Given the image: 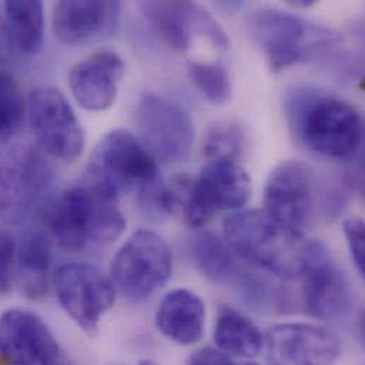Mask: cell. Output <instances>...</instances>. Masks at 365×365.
<instances>
[{"label": "cell", "mask_w": 365, "mask_h": 365, "mask_svg": "<svg viewBox=\"0 0 365 365\" xmlns=\"http://www.w3.org/2000/svg\"><path fill=\"white\" fill-rule=\"evenodd\" d=\"M223 236L239 259L280 279L300 277L316 242L283 226L264 209L229 215Z\"/></svg>", "instance_id": "cell-1"}, {"label": "cell", "mask_w": 365, "mask_h": 365, "mask_svg": "<svg viewBox=\"0 0 365 365\" xmlns=\"http://www.w3.org/2000/svg\"><path fill=\"white\" fill-rule=\"evenodd\" d=\"M118 199L113 189L88 177L67 187L48 213L50 232L58 246L81 252L115 242L127 227Z\"/></svg>", "instance_id": "cell-2"}, {"label": "cell", "mask_w": 365, "mask_h": 365, "mask_svg": "<svg viewBox=\"0 0 365 365\" xmlns=\"http://www.w3.org/2000/svg\"><path fill=\"white\" fill-rule=\"evenodd\" d=\"M287 111L294 134L316 154L349 160L360 151L364 121L350 101L317 90H297L289 97Z\"/></svg>", "instance_id": "cell-3"}, {"label": "cell", "mask_w": 365, "mask_h": 365, "mask_svg": "<svg viewBox=\"0 0 365 365\" xmlns=\"http://www.w3.org/2000/svg\"><path fill=\"white\" fill-rule=\"evenodd\" d=\"M247 29L273 71L319 58L341 41V36L333 29L276 9L252 13L247 17Z\"/></svg>", "instance_id": "cell-4"}, {"label": "cell", "mask_w": 365, "mask_h": 365, "mask_svg": "<svg viewBox=\"0 0 365 365\" xmlns=\"http://www.w3.org/2000/svg\"><path fill=\"white\" fill-rule=\"evenodd\" d=\"M173 273L167 242L153 230L135 232L117 252L111 264L115 289L131 302H144L163 289Z\"/></svg>", "instance_id": "cell-5"}, {"label": "cell", "mask_w": 365, "mask_h": 365, "mask_svg": "<svg viewBox=\"0 0 365 365\" xmlns=\"http://www.w3.org/2000/svg\"><path fill=\"white\" fill-rule=\"evenodd\" d=\"M87 177L104 183L118 196L130 190L140 192L161 178L158 160L127 130H114L100 140L90 158Z\"/></svg>", "instance_id": "cell-6"}, {"label": "cell", "mask_w": 365, "mask_h": 365, "mask_svg": "<svg viewBox=\"0 0 365 365\" xmlns=\"http://www.w3.org/2000/svg\"><path fill=\"white\" fill-rule=\"evenodd\" d=\"M250 192V177L239 160H206L200 174L190 181L181 215L190 227H200L215 213L243 207Z\"/></svg>", "instance_id": "cell-7"}, {"label": "cell", "mask_w": 365, "mask_h": 365, "mask_svg": "<svg viewBox=\"0 0 365 365\" xmlns=\"http://www.w3.org/2000/svg\"><path fill=\"white\" fill-rule=\"evenodd\" d=\"M27 118L41 150L61 161H76L84 151L86 135L71 104L54 87L34 88L27 98Z\"/></svg>", "instance_id": "cell-8"}, {"label": "cell", "mask_w": 365, "mask_h": 365, "mask_svg": "<svg viewBox=\"0 0 365 365\" xmlns=\"http://www.w3.org/2000/svg\"><path fill=\"white\" fill-rule=\"evenodd\" d=\"M57 300L71 320L88 336L98 331L103 316L113 309L117 289L100 269L87 263H67L54 273Z\"/></svg>", "instance_id": "cell-9"}, {"label": "cell", "mask_w": 365, "mask_h": 365, "mask_svg": "<svg viewBox=\"0 0 365 365\" xmlns=\"http://www.w3.org/2000/svg\"><path fill=\"white\" fill-rule=\"evenodd\" d=\"M135 124L138 138L157 160L181 163L189 158L195 127L190 115L178 104L145 93L137 104Z\"/></svg>", "instance_id": "cell-10"}, {"label": "cell", "mask_w": 365, "mask_h": 365, "mask_svg": "<svg viewBox=\"0 0 365 365\" xmlns=\"http://www.w3.org/2000/svg\"><path fill=\"white\" fill-rule=\"evenodd\" d=\"M316 178L302 161L276 165L264 186V210L283 226L306 235L316 213Z\"/></svg>", "instance_id": "cell-11"}, {"label": "cell", "mask_w": 365, "mask_h": 365, "mask_svg": "<svg viewBox=\"0 0 365 365\" xmlns=\"http://www.w3.org/2000/svg\"><path fill=\"white\" fill-rule=\"evenodd\" d=\"M302 279V303L306 313L319 320H336L347 314L353 293L350 282L322 242H314Z\"/></svg>", "instance_id": "cell-12"}, {"label": "cell", "mask_w": 365, "mask_h": 365, "mask_svg": "<svg viewBox=\"0 0 365 365\" xmlns=\"http://www.w3.org/2000/svg\"><path fill=\"white\" fill-rule=\"evenodd\" d=\"M0 359L11 364L66 363L48 326L37 314L19 309L7 310L0 316Z\"/></svg>", "instance_id": "cell-13"}, {"label": "cell", "mask_w": 365, "mask_h": 365, "mask_svg": "<svg viewBox=\"0 0 365 365\" xmlns=\"http://www.w3.org/2000/svg\"><path fill=\"white\" fill-rule=\"evenodd\" d=\"M263 347L272 364H333L341 356V343L333 331L304 323L274 326Z\"/></svg>", "instance_id": "cell-14"}, {"label": "cell", "mask_w": 365, "mask_h": 365, "mask_svg": "<svg viewBox=\"0 0 365 365\" xmlns=\"http://www.w3.org/2000/svg\"><path fill=\"white\" fill-rule=\"evenodd\" d=\"M123 0H57L51 26L66 46H83L111 36L120 23Z\"/></svg>", "instance_id": "cell-15"}, {"label": "cell", "mask_w": 365, "mask_h": 365, "mask_svg": "<svg viewBox=\"0 0 365 365\" xmlns=\"http://www.w3.org/2000/svg\"><path fill=\"white\" fill-rule=\"evenodd\" d=\"M125 63L114 50H100L78 61L68 74L76 101L88 111H106L118 97Z\"/></svg>", "instance_id": "cell-16"}, {"label": "cell", "mask_w": 365, "mask_h": 365, "mask_svg": "<svg viewBox=\"0 0 365 365\" xmlns=\"http://www.w3.org/2000/svg\"><path fill=\"white\" fill-rule=\"evenodd\" d=\"M206 309L199 296L186 289L170 292L160 303L155 324L158 331L180 346L196 344L205 331Z\"/></svg>", "instance_id": "cell-17"}, {"label": "cell", "mask_w": 365, "mask_h": 365, "mask_svg": "<svg viewBox=\"0 0 365 365\" xmlns=\"http://www.w3.org/2000/svg\"><path fill=\"white\" fill-rule=\"evenodd\" d=\"M141 10L170 47L181 53L190 47L202 10L196 0H143Z\"/></svg>", "instance_id": "cell-18"}, {"label": "cell", "mask_w": 365, "mask_h": 365, "mask_svg": "<svg viewBox=\"0 0 365 365\" xmlns=\"http://www.w3.org/2000/svg\"><path fill=\"white\" fill-rule=\"evenodd\" d=\"M213 339L216 347L232 359L252 360L260 356L264 339L257 326L242 312L222 306L217 312Z\"/></svg>", "instance_id": "cell-19"}, {"label": "cell", "mask_w": 365, "mask_h": 365, "mask_svg": "<svg viewBox=\"0 0 365 365\" xmlns=\"http://www.w3.org/2000/svg\"><path fill=\"white\" fill-rule=\"evenodd\" d=\"M16 279L21 294L30 300L46 296L48 289L50 250L44 237L26 233L16 249Z\"/></svg>", "instance_id": "cell-20"}, {"label": "cell", "mask_w": 365, "mask_h": 365, "mask_svg": "<svg viewBox=\"0 0 365 365\" xmlns=\"http://www.w3.org/2000/svg\"><path fill=\"white\" fill-rule=\"evenodd\" d=\"M4 24L13 50L36 56L43 48V0H4Z\"/></svg>", "instance_id": "cell-21"}, {"label": "cell", "mask_w": 365, "mask_h": 365, "mask_svg": "<svg viewBox=\"0 0 365 365\" xmlns=\"http://www.w3.org/2000/svg\"><path fill=\"white\" fill-rule=\"evenodd\" d=\"M190 255L196 269L217 284L235 286L245 270L226 240L210 232H200L192 239Z\"/></svg>", "instance_id": "cell-22"}, {"label": "cell", "mask_w": 365, "mask_h": 365, "mask_svg": "<svg viewBox=\"0 0 365 365\" xmlns=\"http://www.w3.org/2000/svg\"><path fill=\"white\" fill-rule=\"evenodd\" d=\"M27 115V101L11 73L0 68V148L21 128Z\"/></svg>", "instance_id": "cell-23"}, {"label": "cell", "mask_w": 365, "mask_h": 365, "mask_svg": "<svg viewBox=\"0 0 365 365\" xmlns=\"http://www.w3.org/2000/svg\"><path fill=\"white\" fill-rule=\"evenodd\" d=\"M187 74L197 91L212 104H226L232 97V83L227 70L220 63L193 61Z\"/></svg>", "instance_id": "cell-24"}, {"label": "cell", "mask_w": 365, "mask_h": 365, "mask_svg": "<svg viewBox=\"0 0 365 365\" xmlns=\"http://www.w3.org/2000/svg\"><path fill=\"white\" fill-rule=\"evenodd\" d=\"M243 150V134L236 124L222 123L213 125L205 141L203 155L206 160L230 158L239 160Z\"/></svg>", "instance_id": "cell-25"}, {"label": "cell", "mask_w": 365, "mask_h": 365, "mask_svg": "<svg viewBox=\"0 0 365 365\" xmlns=\"http://www.w3.org/2000/svg\"><path fill=\"white\" fill-rule=\"evenodd\" d=\"M346 240L349 245L350 256L356 264L360 276L365 273V227L364 222L360 217H350L343 226Z\"/></svg>", "instance_id": "cell-26"}, {"label": "cell", "mask_w": 365, "mask_h": 365, "mask_svg": "<svg viewBox=\"0 0 365 365\" xmlns=\"http://www.w3.org/2000/svg\"><path fill=\"white\" fill-rule=\"evenodd\" d=\"M17 242L7 230H0V293L10 289L14 262H16Z\"/></svg>", "instance_id": "cell-27"}, {"label": "cell", "mask_w": 365, "mask_h": 365, "mask_svg": "<svg viewBox=\"0 0 365 365\" xmlns=\"http://www.w3.org/2000/svg\"><path fill=\"white\" fill-rule=\"evenodd\" d=\"M196 33L206 37L213 46H216L219 48H229V46H230V40H229L227 33L217 23V20L203 7L199 13Z\"/></svg>", "instance_id": "cell-28"}, {"label": "cell", "mask_w": 365, "mask_h": 365, "mask_svg": "<svg viewBox=\"0 0 365 365\" xmlns=\"http://www.w3.org/2000/svg\"><path fill=\"white\" fill-rule=\"evenodd\" d=\"M187 363L196 365L235 364V359H232L217 347H202L190 354Z\"/></svg>", "instance_id": "cell-29"}, {"label": "cell", "mask_w": 365, "mask_h": 365, "mask_svg": "<svg viewBox=\"0 0 365 365\" xmlns=\"http://www.w3.org/2000/svg\"><path fill=\"white\" fill-rule=\"evenodd\" d=\"M11 51H13V47L6 30V24L3 17L0 16V64H4L9 61Z\"/></svg>", "instance_id": "cell-30"}, {"label": "cell", "mask_w": 365, "mask_h": 365, "mask_svg": "<svg viewBox=\"0 0 365 365\" xmlns=\"http://www.w3.org/2000/svg\"><path fill=\"white\" fill-rule=\"evenodd\" d=\"M215 3L217 4V7H220L223 11L227 13H235L236 10H239L245 0H215Z\"/></svg>", "instance_id": "cell-31"}, {"label": "cell", "mask_w": 365, "mask_h": 365, "mask_svg": "<svg viewBox=\"0 0 365 365\" xmlns=\"http://www.w3.org/2000/svg\"><path fill=\"white\" fill-rule=\"evenodd\" d=\"M286 3H289L290 6L299 7V9H307L312 7L313 4H316L319 0H284Z\"/></svg>", "instance_id": "cell-32"}]
</instances>
